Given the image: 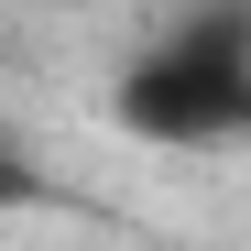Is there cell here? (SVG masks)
Segmentation results:
<instances>
[{
  "instance_id": "cell-1",
  "label": "cell",
  "mask_w": 251,
  "mask_h": 251,
  "mask_svg": "<svg viewBox=\"0 0 251 251\" xmlns=\"http://www.w3.org/2000/svg\"><path fill=\"white\" fill-rule=\"evenodd\" d=\"M120 131L164 142V153H207V142H251V11H197L186 33L120 76Z\"/></svg>"
},
{
  "instance_id": "cell-2",
  "label": "cell",
  "mask_w": 251,
  "mask_h": 251,
  "mask_svg": "<svg viewBox=\"0 0 251 251\" xmlns=\"http://www.w3.org/2000/svg\"><path fill=\"white\" fill-rule=\"evenodd\" d=\"M44 197H55V186H44V164L0 131V219H22V207H44Z\"/></svg>"
}]
</instances>
